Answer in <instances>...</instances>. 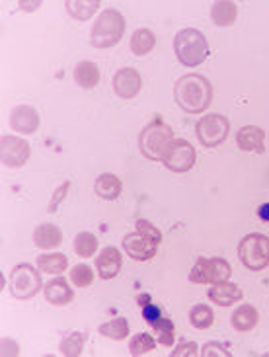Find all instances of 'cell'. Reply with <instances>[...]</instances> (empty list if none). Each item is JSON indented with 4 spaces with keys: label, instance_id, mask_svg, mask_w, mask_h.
<instances>
[{
    "label": "cell",
    "instance_id": "obj_1",
    "mask_svg": "<svg viewBox=\"0 0 269 357\" xmlns=\"http://www.w3.org/2000/svg\"><path fill=\"white\" fill-rule=\"evenodd\" d=\"M174 100L185 114H203L213 102V86L203 75H183L176 80Z\"/></svg>",
    "mask_w": 269,
    "mask_h": 357
},
{
    "label": "cell",
    "instance_id": "obj_2",
    "mask_svg": "<svg viewBox=\"0 0 269 357\" xmlns=\"http://www.w3.org/2000/svg\"><path fill=\"white\" fill-rule=\"evenodd\" d=\"M174 141L176 139H174L172 127L168 126L162 117L156 116L141 131L139 146H141V153H143L144 158L158 162V160H164V156L168 155V151H170Z\"/></svg>",
    "mask_w": 269,
    "mask_h": 357
},
{
    "label": "cell",
    "instance_id": "obj_3",
    "mask_svg": "<svg viewBox=\"0 0 269 357\" xmlns=\"http://www.w3.org/2000/svg\"><path fill=\"white\" fill-rule=\"evenodd\" d=\"M174 51L183 67H199L209 57V43L199 29L185 28L176 33Z\"/></svg>",
    "mask_w": 269,
    "mask_h": 357
},
{
    "label": "cell",
    "instance_id": "obj_4",
    "mask_svg": "<svg viewBox=\"0 0 269 357\" xmlns=\"http://www.w3.org/2000/svg\"><path fill=\"white\" fill-rule=\"evenodd\" d=\"M125 33V18L114 8L104 10L92 28V45L96 49L116 47Z\"/></svg>",
    "mask_w": 269,
    "mask_h": 357
},
{
    "label": "cell",
    "instance_id": "obj_5",
    "mask_svg": "<svg viewBox=\"0 0 269 357\" xmlns=\"http://www.w3.org/2000/svg\"><path fill=\"white\" fill-rule=\"evenodd\" d=\"M238 258L250 271H261L269 266V236L252 232L238 244Z\"/></svg>",
    "mask_w": 269,
    "mask_h": 357
},
{
    "label": "cell",
    "instance_id": "obj_6",
    "mask_svg": "<svg viewBox=\"0 0 269 357\" xmlns=\"http://www.w3.org/2000/svg\"><path fill=\"white\" fill-rule=\"evenodd\" d=\"M43 289L41 273L31 264H20L10 273V293L20 301L36 297Z\"/></svg>",
    "mask_w": 269,
    "mask_h": 357
},
{
    "label": "cell",
    "instance_id": "obj_7",
    "mask_svg": "<svg viewBox=\"0 0 269 357\" xmlns=\"http://www.w3.org/2000/svg\"><path fill=\"white\" fill-rule=\"evenodd\" d=\"M232 275L231 264L222 258H199L190 273V281L197 285H215L229 281Z\"/></svg>",
    "mask_w": 269,
    "mask_h": 357
},
{
    "label": "cell",
    "instance_id": "obj_8",
    "mask_svg": "<svg viewBox=\"0 0 269 357\" xmlns=\"http://www.w3.org/2000/svg\"><path fill=\"white\" fill-rule=\"evenodd\" d=\"M229 131H231V121L221 114H207L195 126V133H197L199 143L207 149L222 145L229 137Z\"/></svg>",
    "mask_w": 269,
    "mask_h": 357
},
{
    "label": "cell",
    "instance_id": "obj_9",
    "mask_svg": "<svg viewBox=\"0 0 269 357\" xmlns=\"http://www.w3.org/2000/svg\"><path fill=\"white\" fill-rule=\"evenodd\" d=\"M195 158H197V153L192 143L185 139H176L168 155L164 156L162 162L168 170H172L176 174H183V172H190L195 166Z\"/></svg>",
    "mask_w": 269,
    "mask_h": 357
},
{
    "label": "cell",
    "instance_id": "obj_10",
    "mask_svg": "<svg viewBox=\"0 0 269 357\" xmlns=\"http://www.w3.org/2000/svg\"><path fill=\"white\" fill-rule=\"evenodd\" d=\"M0 158L6 168H22L29 158L28 141L14 135H2L0 139Z\"/></svg>",
    "mask_w": 269,
    "mask_h": 357
},
{
    "label": "cell",
    "instance_id": "obj_11",
    "mask_svg": "<svg viewBox=\"0 0 269 357\" xmlns=\"http://www.w3.org/2000/svg\"><path fill=\"white\" fill-rule=\"evenodd\" d=\"M112 86H114V92L121 100H133L141 92V88H143V78H141V75L134 68H119L116 73V77H114Z\"/></svg>",
    "mask_w": 269,
    "mask_h": 357
},
{
    "label": "cell",
    "instance_id": "obj_12",
    "mask_svg": "<svg viewBox=\"0 0 269 357\" xmlns=\"http://www.w3.org/2000/svg\"><path fill=\"white\" fill-rule=\"evenodd\" d=\"M123 250L129 254V258L137 261H148L153 260L158 250V244H154L151 238L143 236L141 232H131L123 238Z\"/></svg>",
    "mask_w": 269,
    "mask_h": 357
},
{
    "label": "cell",
    "instance_id": "obj_13",
    "mask_svg": "<svg viewBox=\"0 0 269 357\" xmlns=\"http://www.w3.org/2000/svg\"><path fill=\"white\" fill-rule=\"evenodd\" d=\"M10 127L16 131V133H24V135H31L39 129V114L36 107L26 106H16L10 112Z\"/></svg>",
    "mask_w": 269,
    "mask_h": 357
},
{
    "label": "cell",
    "instance_id": "obj_14",
    "mask_svg": "<svg viewBox=\"0 0 269 357\" xmlns=\"http://www.w3.org/2000/svg\"><path fill=\"white\" fill-rule=\"evenodd\" d=\"M236 145L244 153L263 155L266 153V131L256 126L242 127L240 131H238V135H236Z\"/></svg>",
    "mask_w": 269,
    "mask_h": 357
},
{
    "label": "cell",
    "instance_id": "obj_15",
    "mask_svg": "<svg viewBox=\"0 0 269 357\" xmlns=\"http://www.w3.org/2000/svg\"><path fill=\"white\" fill-rule=\"evenodd\" d=\"M121 264H123L121 252L117 250L116 246H106L104 250L98 254L96 258L98 275L102 280H114L119 273V270H121Z\"/></svg>",
    "mask_w": 269,
    "mask_h": 357
},
{
    "label": "cell",
    "instance_id": "obj_16",
    "mask_svg": "<svg viewBox=\"0 0 269 357\" xmlns=\"http://www.w3.org/2000/svg\"><path fill=\"white\" fill-rule=\"evenodd\" d=\"M43 295H45L47 303L55 305V307L68 305L75 299V291L70 289V285L65 278H55V280L49 281L47 285H43Z\"/></svg>",
    "mask_w": 269,
    "mask_h": 357
},
{
    "label": "cell",
    "instance_id": "obj_17",
    "mask_svg": "<svg viewBox=\"0 0 269 357\" xmlns=\"http://www.w3.org/2000/svg\"><path fill=\"white\" fill-rule=\"evenodd\" d=\"M209 299L219 307H231L242 299V289L236 283L221 281V283H215L209 289Z\"/></svg>",
    "mask_w": 269,
    "mask_h": 357
},
{
    "label": "cell",
    "instance_id": "obj_18",
    "mask_svg": "<svg viewBox=\"0 0 269 357\" xmlns=\"http://www.w3.org/2000/svg\"><path fill=\"white\" fill-rule=\"evenodd\" d=\"M61 242H63V232H61L57 225L43 222V225L36 227V231H33V244L38 248H41V250H53V248H57Z\"/></svg>",
    "mask_w": 269,
    "mask_h": 357
},
{
    "label": "cell",
    "instance_id": "obj_19",
    "mask_svg": "<svg viewBox=\"0 0 269 357\" xmlns=\"http://www.w3.org/2000/svg\"><path fill=\"white\" fill-rule=\"evenodd\" d=\"M121 190H123V183L117 178L116 174H100L96 178V183H94V192H96L98 197L106 199V202H116L121 195Z\"/></svg>",
    "mask_w": 269,
    "mask_h": 357
},
{
    "label": "cell",
    "instance_id": "obj_20",
    "mask_svg": "<svg viewBox=\"0 0 269 357\" xmlns=\"http://www.w3.org/2000/svg\"><path fill=\"white\" fill-rule=\"evenodd\" d=\"M258 320H260V314L252 305H240L231 317L232 328L236 332H250V330L256 328Z\"/></svg>",
    "mask_w": 269,
    "mask_h": 357
},
{
    "label": "cell",
    "instance_id": "obj_21",
    "mask_svg": "<svg viewBox=\"0 0 269 357\" xmlns=\"http://www.w3.org/2000/svg\"><path fill=\"white\" fill-rule=\"evenodd\" d=\"M236 18H238V8L231 0H219V2L213 4L211 20L217 26L229 28V26H232L236 22Z\"/></svg>",
    "mask_w": 269,
    "mask_h": 357
},
{
    "label": "cell",
    "instance_id": "obj_22",
    "mask_svg": "<svg viewBox=\"0 0 269 357\" xmlns=\"http://www.w3.org/2000/svg\"><path fill=\"white\" fill-rule=\"evenodd\" d=\"M38 270L41 273H53V275H57V273H63V271L68 268V258L65 254H61V252H51V254H41L38 256Z\"/></svg>",
    "mask_w": 269,
    "mask_h": 357
},
{
    "label": "cell",
    "instance_id": "obj_23",
    "mask_svg": "<svg viewBox=\"0 0 269 357\" xmlns=\"http://www.w3.org/2000/svg\"><path fill=\"white\" fill-rule=\"evenodd\" d=\"M75 80H77L78 86L90 88L98 86V82H100V68L94 63H90V61H82V63H78L77 67H75Z\"/></svg>",
    "mask_w": 269,
    "mask_h": 357
},
{
    "label": "cell",
    "instance_id": "obj_24",
    "mask_svg": "<svg viewBox=\"0 0 269 357\" xmlns=\"http://www.w3.org/2000/svg\"><path fill=\"white\" fill-rule=\"evenodd\" d=\"M65 8L75 20L86 22L98 12L100 0H68V2H65Z\"/></svg>",
    "mask_w": 269,
    "mask_h": 357
},
{
    "label": "cell",
    "instance_id": "obj_25",
    "mask_svg": "<svg viewBox=\"0 0 269 357\" xmlns=\"http://www.w3.org/2000/svg\"><path fill=\"white\" fill-rule=\"evenodd\" d=\"M154 45H156V38H154V33L151 29L141 28L131 36V53L137 55V57L148 55L154 49Z\"/></svg>",
    "mask_w": 269,
    "mask_h": 357
},
{
    "label": "cell",
    "instance_id": "obj_26",
    "mask_svg": "<svg viewBox=\"0 0 269 357\" xmlns=\"http://www.w3.org/2000/svg\"><path fill=\"white\" fill-rule=\"evenodd\" d=\"M84 344H86V332H70L63 338L59 351L65 357H78L84 349Z\"/></svg>",
    "mask_w": 269,
    "mask_h": 357
},
{
    "label": "cell",
    "instance_id": "obj_27",
    "mask_svg": "<svg viewBox=\"0 0 269 357\" xmlns=\"http://www.w3.org/2000/svg\"><path fill=\"white\" fill-rule=\"evenodd\" d=\"M98 330H100L102 336L119 342V340H125L129 336V320L123 319V317H117V319L109 320V322H104Z\"/></svg>",
    "mask_w": 269,
    "mask_h": 357
},
{
    "label": "cell",
    "instance_id": "obj_28",
    "mask_svg": "<svg viewBox=\"0 0 269 357\" xmlns=\"http://www.w3.org/2000/svg\"><path fill=\"white\" fill-rule=\"evenodd\" d=\"M190 322H192L193 328L197 330H207L211 328L213 322H215V314L209 305H195L190 310Z\"/></svg>",
    "mask_w": 269,
    "mask_h": 357
},
{
    "label": "cell",
    "instance_id": "obj_29",
    "mask_svg": "<svg viewBox=\"0 0 269 357\" xmlns=\"http://www.w3.org/2000/svg\"><path fill=\"white\" fill-rule=\"evenodd\" d=\"M75 252L80 258H92L98 252V238L92 232H78L75 238Z\"/></svg>",
    "mask_w": 269,
    "mask_h": 357
},
{
    "label": "cell",
    "instance_id": "obj_30",
    "mask_svg": "<svg viewBox=\"0 0 269 357\" xmlns=\"http://www.w3.org/2000/svg\"><path fill=\"white\" fill-rule=\"evenodd\" d=\"M154 348H156V340L151 334H146V332H139L137 336H133L131 344H129V351L134 357L146 356V354L154 351Z\"/></svg>",
    "mask_w": 269,
    "mask_h": 357
},
{
    "label": "cell",
    "instance_id": "obj_31",
    "mask_svg": "<svg viewBox=\"0 0 269 357\" xmlns=\"http://www.w3.org/2000/svg\"><path fill=\"white\" fill-rule=\"evenodd\" d=\"M154 332H156V340L160 346L170 348L174 346V340H176V328H174V320L170 319H160L158 322L153 324Z\"/></svg>",
    "mask_w": 269,
    "mask_h": 357
},
{
    "label": "cell",
    "instance_id": "obj_32",
    "mask_svg": "<svg viewBox=\"0 0 269 357\" xmlns=\"http://www.w3.org/2000/svg\"><path fill=\"white\" fill-rule=\"evenodd\" d=\"M70 281L80 287V289H84V287H90L92 285V281H94V273H92V268L86 266V264H77L72 270H70Z\"/></svg>",
    "mask_w": 269,
    "mask_h": 357
},
{
    "label": "cell",
    "instance_id": "obj_33",
    "mask_svg": "<svg viewBox=\"0 0 269 357\" xmlns=\"http://www.w3.org/2000/svg\"><path fill=\"white\" fill-rule=\"evenodd\" d=\"M134 227H137V232H141L143 236H146V238H151V241H153L154 244H160V242H162V232L158 231V229H156V227H154V225L151 221H144V219H139Z\"/></svg>",
    "mask_w": 269,
    "mask_h": 357
},
{
    "label": "cell",
    "instance_id": "obj_34",
    "mask_svg": "<svg viewBox=\"0 0 269 357\" xmlns=\"http://www.w3.org/2000/svg\"><path fill=\"white\" fill-rule=\"evenodd\" d=\"M201 356L203 357H231L232 351L229 348V344H221V342H209V344H205L201 349Z\"/></svg>",
    "mask_w": 269,
    "mask_h": 357
},
{
    "label": "cell",
    "instance_id": "obj_35",
    "mask_svg": "<svg viewBox=\"0 0 269 357\" xmlns=\"http://www.w3.org/2000/svg\"><path fill=\"white\" fill-rule=\"evenodd\" d=\"M68 190H70V182H68V180H67V182L61 183L57 190L53 192V197H51V203H49V209H47L49 213L57 211L59 205L65 202V197H67Z\"/></svg>",
    "mask_w": 269,
    "mask_h": 357
},
{
    "label": "cell",
    "instance_id": "obj_36",
    "mask_svg": "<svg viewBox=\"0 0 269 357\" xmlns=\"http://www.w3.org/2000/svg\"><path fill=\"white\" fill-rule=\"evenodd\" d=\"M201 351L197 348V344L195 342H182V344H178L176 349H174L170 356L172 357H195L199 356Z\"/></svg>",
    "mask_w": 269,
    "mask_h": 357
},
{
    "label": "cell",
    "instance_id": "obj_37",
    "mask_svg": "<svg viewBox=\"0 0 269 357\" xmlns=\"http://www.w3.org/2000/svg\"><path fill=\"white\" fill-rule=\"evenodd\" d=\"M143 319L153 326L154 322H158V320L162 319V310L158 305H153V303H148V305H144L143 307Z\"/></svg>",
    "mask_w": 269,
    "mask_h": 357
},
{
    "label": "cell",
    "instance_id": "obj_38",
    "mask_svg": "<svg viewBox=\"0 0 269 357\" xmlns=\"http://www.w3.org/2000/svg\"><path fill=\"white\" fill-rule=\"evenodd\" d=\"M0 354H2V357L4 356H20V346L14 342V340L10 338H2V342H0Z\"/></svg>",
    "mask_w": 269,
    "mask_h": 357
},
{
    "label": "cell",
    "instance_id": "obj_39",
    "mask_svg": "<svg viewBox=\"0 0 269 357\" xmlns=\"http://www.w3.org/2000/svg\"><path fill=\"white\" fill-rule=\"evenodd\" d=\"M41 0H38V2H26V0H20L18 2V6L20 10H26V12H36V10L41 8Z\"/></svg>",
    "mask_w": 269,
    "mask_h": 357
},
{
    "label": "cell",
    "instance_id": "obj_40",
    "mask_svg": "<svg viewBox=\"0 0 269 357\" xmlns=\"http://www.w3.org/2000/svg\"><path fill=\"white\" fill-rule=\"evenodd\" d=\"M258 215H260L261 221L269 222V203H263L260 209H258Z\"/></svg>",
    "mask_w": 269,
    "mask_h": 357
},
{
    "label": "cell",
    "instance_id": "obj_41",
    "mask_svg": "<svg viewBox=\"0 0 269 357\" xmlns=\"http://www.w3.org/2000/svg\"><path fill=\"white\" fill-rule=\"evenodd\" d=\"M137 303H139L141 307L148 305V303H151V295H146V293H144V295H139V297H137Z\"/></svg>",
    "mask_w": 269,
    "mask_h": 357
}]
</instances>
